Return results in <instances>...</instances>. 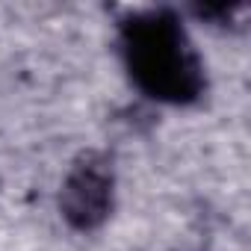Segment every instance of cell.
<instances>
[{
  "label": "cell",
  "mask_w": 251,
  "mask_h": 251,
  "mask_svg": "<svg viewBox=\"0 0 251 251\" xmlns=\"http://www.w3.org/2000/svg\"><path fill=\"white\" fill-rule=\"evenodd\" d=\"M115 59L127 86L163 109H192L210 92L207 56L180 6H139L115 21Z\"/></svg>",
  "instance_id": "obj_1"
},
{
  "label": "cell",
  "mask_w": 251,
  "mask_h": 251,
  "mask_svg": "<svg viewBox=\"0 0 251 251\" xmlns=\"http://www.w3.org/2000/svg\"><path fill=\"white\" fill-rule=\"evenodd\" d=\"M118 207V172L109 154L83 151L77 154L59 183L56 210L59 219L77 233L100 230Z\"/></svg>",
  "instance_id": "obj_2"
}]
</instances>
